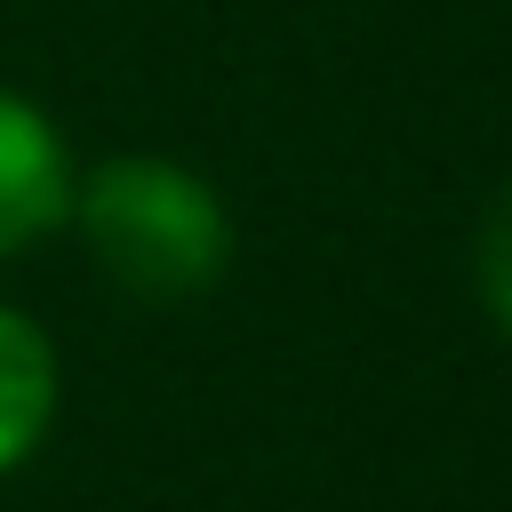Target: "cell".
Masks as SVG:
<instances>
[{
    "label": "cell",
    "instance_id": "obj_3",
    "mask_svg": "<svg viewBox=\"0 0 512 512\" xmlns=\"http://www.w3.org/2000/svg\"><path fill=\"white\" fill-rule=\"evenodd\" d=\"M56 416V352L24 312H0V472H16Z\"/></svg>",
    "mask_w": 512,
    "mask_h": 512
},
{
    "label": "cell",
    "instance_id": "obj_2",
    "mask_svg": "<svg viewBox=\"0 0 512 512\" xmlns=\"http://www.w3.org/2000/svg\"><path fill=\"white\" fill-rule=\"evenodd\" d=\"M72 200V176H64V136L0 88V256H16L24 240H40Z\"/></svg>",
    "mask_w": 512,
    "mask_h": 512
},
{
    "label": "cell",
    "instance_id": "obj_1",
    "mask_svg": "<svg viewBox=\"0 0 512 512\" xmlns=\"http://www.w3.org/2000/svg\"><path fill=\"white\" fill-rule=\"evenodd\" d=\"M80 240L112 272V288H128L144 304L200 296L232 256V224H224L216 192L192 168L152 160V152L104 160L80 184Z\"/></svg>",
    "mask_w": 512,
    "mask_h": 512
},
{
    "label": "cell",
    "instance_id": "obj_4",
    "mask_svg": "<svg viewBox=\"0 0 512 512\" xmlns=\"http://www.w3.org/2000/svg\"><path fill=\"white\" fill-rule=\"evenodd\" d=\"M480 296H488V312L504 320V336H512V192L488 208V224H480Z\"/></svg>",
    "mask_w": 512,
    "mask_h": 512
}]
</instances>
